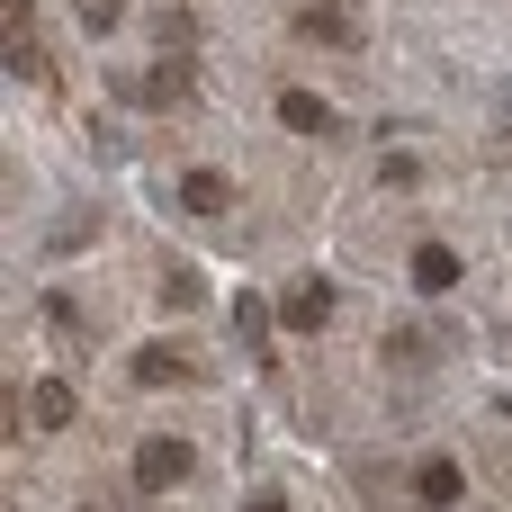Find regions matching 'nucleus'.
<instances>
[{
	"label": "nucleus",
	"instance_id": "1",
	"mask_svg": "<svg viewBox=\"0 0 512 512\" xmlns=\"http://www.w3.org/2000/svg\"><path fill=\"white\" fill-rule=\"evenodd\" d=\"M198 378V351H180V342H144L135 351V387H189Z\"/></svg>",
	"mask_w": 512,
	"mask_h": 512
},
{
	"label": "nucleus",
	"instance_id": "2",
	"mask_svg": "<svg viewBox=\"0 0 512 512\" xmlns=\"http://www.w3.org/2000/svg\"><path fill=\"white\" fill-rule=\"evenodd\" d=\"M189 459H198L189 441H144V450H135V486H180Z\"/></svg>",
	"mask_w": 512,
	"mask_h": 512
},
{
	"label": "nucleus",
	"instance_id": "3",
	"mask_svg": "<svg viewBox=\"0 0 512 512\" xmlns=\"http://www.w3.org/2000/svg\"><path fill=\"white\" fill-rule=\"evenodd\" d=\"M180 207H189V216H225V207H234V180H225V171H189V180H180Z\"/></svg>",
	"mask_w": 512,
	"mask_h": 512
},
{
	"label": "nucleus",
	"instance_id": "4",
	"mask_svg": "<svg viewBox=\"0 0 512 512\" xmlns=\"http://www.w3.org/2000/svg\"><path fill=\"white\" fill-rule=\"evenodd\" d=\"M432 360H441V333H423V324L387 333V369H432Z\"/></svg>",
	"mask_w": 512,
	"mask_h": 512
},
{
	"label": "nucleus",
	"instance_id": "5",
	"mask_svg": "<svg viewBox=\"0 0 512 512\" xmlns=\"http://www.w3.org/2000/svg\"><path fill=\"white\" fill-rule=\"evenodd\" d=\"M27 423H36V432H63V423H72V387H63V378H36V387H27Z\"/></svg>",
	"mask_w": 512,
	"mask_h": 512
},
{
	"label": "nucleus",
	"instance_id": "6",
	"mask_svg": "<svg viewBox=\"0 0 512 512\" xmlns=\"http://www.w3.org/2000/svg\"><path fill=\"white\" fill-rule=\"evenodd\" d=\"M297 36H315V45H351V36H360V18L324 0V9H297Z\"/></svg>",
	"mask_w": 512,
	"mask_h": 512
},
{
	"label": "nucleus",
	"instance_id": "7",
	"mask_svg": "<svg viewBox=\"0 0 512 512\" xmlns=\"http://www.w3.org/2000/svg\"><path fill=\"white\" fill-rule=\"evenodd\" d=\"M414 288H423V297L459 288V252H450V243H423V252H414Z\"/></svg>",
	"mask_w": 512,
	"mask_h": 512
},
{
	"label": "nucleus",
	"instance_id": "8",
	"mask_svg": "<svg viewBox=\"0 0 512 512\" xmlns=\"http://www.w3.org/2000/svg\"><path fill=\"white\" fill-rule=\"evenodd\" d=\"M324 315H333V288H324V279H297V288H288V324H297V333H315Z\"/></svg>",
	"mask_w": 512,
	"mask_h": 512
},
{
	"label": "nucleus",
	"instance_id": "9",
	"mask_svg": "<svg viewBox=\"0 0 512 512\" xmlns=\"http://www.w3.org/2000/svg\"><path fill=\"white\" fill-rule=\"evenodd\" d=\"M414 495H423V504H459V495H468V477H459L450 459H423V468H414Z\"/></svg>",
	"mask_w": 512,
	"mask_h": 512
},
{
	"label": "nucleus",
	"instance_id": "10",
	"mask_svg": "<svg viewBox=\"0 0 512 512\" xmlns=\"http://www.w3.org/2000/svg\"><path fill=\"white\" fill-rule=\"evenodd\" d=\"M279 126H306V135H324V126H333V108H324L315 90H279Z\"/></svg>",
	"mask_w": 512,
	"mask_h": 512
},
{
	"label": "nucleus",
	"instance_id": "11",
	"mask_svg": "<svg viewBox=\"0 0 512 512\" xmlns=\"http://www.w3.org/2000/svg\"><path fill=\"white\" fill-rule=\"evenodd\" d=\"M180 99H189V63L171 54V63H162V72L144 81V108H180Z\"/></svg>",
	"mask_w": 512,
	"mask_h": 512
},
{
	"label": "nucleus",
	"instance_id": "12",
	"mask_svg": "<svg viewBox=\"0 0 512 512\" xmlns=\"http://www.w3.org/2000/svg\"><path fill=\"white\" fill-rule=\"evenodd\" d=\"M234 333H243L252 351H270V315H261V297H243V306H234Z\"/></svg>",
	"mask_w": 512,
	"mask_h": 512
},
{
	"label": "nucleus",
	"instance_id": "13",
	"mask_svg": "<svg viewBox=\"0 0 512 512\" xmlns=\"http://www.w3.org/2000/svg\"><path fill=\"white\" fill-rule=\"evenodd\" d=\"M378 180H387V189H414V180H423V162H414V153H387V162H378Z\"/></svg>",
	"mask_w": 512,
	"mask_h": 512
},
{
	"label": "nucleus",
	"instance_id": "14",
	"mask_svg": "<svg viewBox=\"0 0 512 512\" xmlns=\"http://www.w3.org/2000/svg\"><path fill=\"white\" fill-rule=\"evenodd\" d=\"M162 297H171V306H198L207 288H198V270H171V279H162Z\"/></svg>",
	"mask_w": 512,
	"mask_h": 512
},
{
	"label": "nucleus",
	"instance_id": "15",
	"mask_svg": "<svg viewBox=\"0 0 512 512\" xmlns=\"http://www.w3.org/2000/svg\"><path fill=\"white\" fill-rule=\"evenodd\" d=\"M81 27L99 36V27H117V0H81Z\"/></svg>",
	"mask_w": 512,
	"mask_h": 512
},
{
	"label": "nucleus",
	"instance_id": "16",
	"mask_svg": "<svg viewBox=\"0 0 512 512\" xmlns=\"http://www.w3.org/2000/svg\"><path fill=\"white\" fill-rule=\"evenodd\" d=\"M252 512H288V495H252Z\"/></svg>",
	"mask_w": 512,
	"mask_h": 512
},
{
	"label": "nucleus",
	"instance_id": "17",
	"mask_svg": "<svg viewBox=\"0 0 512 512\" xmlns=\"http://www.w3.org/2000/svg\"><path fill=\"white\" fill-rule=\"evenodd\" d=\"M81 512H99V504H81Z\"/></svg>",
	"mask_w": 512,
	"mask_h": 512
}]
</instances>
